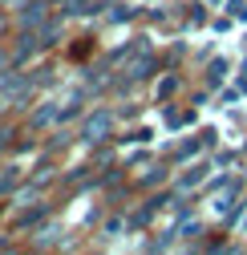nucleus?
Wrapping results in <instances>:
<instances>
[{
    "label": "nucleus",
    "mask_w": 247,
    "mask_h": 255,
    "mask_svg": "<svg viewBox=\"0 0 247 255\" xmlns=\"http://www.w3.org/2000/svg\"><path fill=\"white\" fill-rule=\"evenodd\" d=\"M223 73H227V61H223V57H219V61H211V65H207V85L215 89V85L223 81Z\"/></svg>",
    "instance_id": "4"
},
{
    "label": "nucleus",
    "mask_w": 247,
    "mask_h": 255,
    "mask_svg": "<svg viewBox=\"0 0 247 255\" xmlns=\"http://www.w3.org/2000/svg\"><path fill=\"white\" fill-rule=\"evenodd\" d=\"M49 16H53L49 0H24V4H16L8 12V24H12V33H37Z\"/></svg>",
    "instance_id": "2"
},
{
    "label": "nucleus",
    "mask_w": 247,
    "mask_h": 255,
    "mask_svg": "<svg viewBox=\"0 0 247 255\" xmlns=\"http://www.w3.org/2000/svg\"><path fill=\"white\" fill-rule=\"evenodd\" d=\"M24 186V170L16 162H0V199H12Z\"/></svg>",
    "instance_id": "3"
},
{
    "label": "nucleus",
    "mask_w": 247,
    "mask_h": 255,
    "mask_svg": "<svg viewBox=\"0 0 247 255\" xmlns=\"http://www.w3.org/2000/svg\"><path fill=\"white\" fill-rule=\"evenodd\" d=\"M114 130H118V114H114L110 106H94V110L85 114L77 138H81V142H89V146H102V142H110V138H114Z\"/></svg>",
    "instance_id": "1"
},
{
    "label": "nucleus",
    "mask_w": 247,
    "mask_h": 255,
    "mask_svg": "<svg viewBox=\"0 0 247 255\" xmlns=\"http://www.w3.org/2000/svg\"><path fill=\"white\" fill-rule=\"evenodd\" d=\"M16 4H24V0H0V12H4V16H8V12L16 8Z\"/></svg>",
    "instance_id": "6"
},
{
    "label": "nucleus",
    "mask_w": 247,
    "mask_h": 255,
    "mask_svg": "<svg viewBox=\"0 0 247 255\" xmlns=\"http://www.w3.org/2000/svg\"><path fill=\"white\" fill-rule=\"evenodd\" d=\"M8 69H16V61H12V45H8V41H0V77H4Z\"/></svg>",
    "instance_id": "5"
}]
</instances>
